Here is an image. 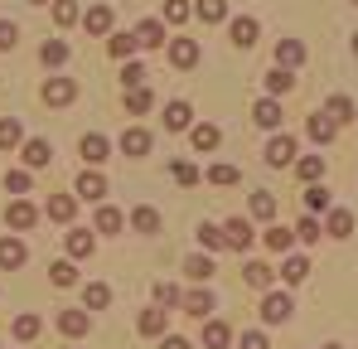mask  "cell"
<instances>
[{"label":"cell","instance_id":"cell-24","mask_svg":"<svg viewBox=\"0 0 358 349\" xmlns=\"http://www.w3.org/2000/svg\"><path fill=\"white\" fill-rule=\"evenodd\" d=\"M291 88H296L291 68H281V63H276V68L266 73V97H281V93H291Z\"/></svg>","mask_w":358,"mask_h":349},{"label":"cell","instance_id":"cell-43","mask_svg":"<svg viewBox=\"0 0 358 349\" xmlns=\"http://www.w3.org/2000/svg\"><path fill=\"white\" fill-rule=\"evenodd\" d=\"M5 189L20 199V194H29V189H34V179H29V170H10V174H5Z\"/></svg>","mask_w":358,"mask_h":349},{"label":"cell","instance_id":"cell-5","mask_svg":"<svg viewBox=\"0 0 358 349\" xmlns=\"http://www.w3.org/2000/svg\"><path fill=\"white\" fill-rule=\"evenodd\" d=\"M34 219H39V209H34V204H29V199H24V194H20V199H15V204H10V209H5V224H10V228H34Z\"/></svg>","mask_w":358,"mask_h":349},{"label":"cell","instance_id":"cell-2","mask_svg":"<svg viewBox=\"0 0 358 349\" xmlns=\"http://www.w3.org/2000/svg\"><path fill=\"white\" fill-rule=\"evenodd\" d=\"M266 165H271V170L296 165V136H271V146H266Z\"/></svg>","mask_w":358,"mask_h":349},{"label":"cell","instance_id":"cell-42","mask_svg":"<svg viewBox=\"0 0 358 349\" xmlns=\"http://www.w3.org/2000/svg\"><path fill=\"white\" fill-rule=\"evenodd\" d=\"M107 49H112V58H131L141 44H136V34H112V39H107Z\"/></svg>","mask_w":358,"mask_h":349},{"label":"cell","instance_id":"cell-44","mask_svg":"<svg viewBox=\"0 0 358 349\" xmlns=\"http://www.w3.org/2000/svg\"><path fill=\"white\" fill-rule=\"evenodd\" d=\"M281 277H286V282L296 287V282H305V277H310V262H305V257H286V267H281Z\"/></svg>","mask_w":358,"mask_h":349},{"label":"cell","instance_id":"cell-59","mask_svg":"<svg viewBox=\"0 0 358 349\" xmlns=\"http://www.w3.org/2000/svg\"><path fill=\"white\" fill-rule=\"evenodd\" d=\"M324 349H344V345H324Z\"/></svg>","mask_w":358,"mask_h":349},{"label":"cell","instance_id":"cell-36","mask_svg":"<svg viewBox=\"0 0 358 349\" xmlns=\"http://www.w3.org/2000/svg\"><path fill=\"white\" fill-rule=\"evenodd\" d=\"M39 58H44V68H63V63H68V44H63V39H49V44L39 49Z\"/></svg>","mask_w":358,"mask_h":349},{"label":"cell","instance_id":"cell-53","mask_svg":"<svg viewBox=\"0 0 358 349\" xmlns=\"http://www.w3.org/2000/svg\"><path fill=\"white\" fill-rule=\"evenodd\" d=\"M15 44H20V29H15L10 20H0V54H5V49H15Z\"/></svg>","mask_w":358,"mask_h":349},{"label":"cell","instance_id":"cell-18","mask_svg":"<svg viewBox=\"0 0 358 349\" xmlns=\"http://www.w3.org/2000/svg\"><path fill=\"white\" fill-rule=\"evenodd\" d=\"M83 306H87V310H107V306H112V287H107V282H87V287H83Z\"/></svg>","mask_w":358,"mask_h":349},{"label":"cell","instance_id":"cell-6","mask_svg":"<svg viewBox=\"0 0 358 349\" xmlns=\"http://www.w3.org/2000/svg\"><path fill=\"white\" fill-rule=\"evenodd\" d=\"M223 238H228V247H233V252H247L257 233H252V224H247V219H228V224H223Z\"/></svg>","mask_w":358,"mask_h":349},{"label":"cell","instance_id":"cell-56","mask_svg":"<svg viewBox=\"0 0 358 349\" xmlns=\"http://www.w3.org/2000/svg\"><path fill=\"white\" fill-rule=\"evenodd\" d=\"M242 349H266V335H262V330H247V335H242Z\"/></svg>","mask_w":358,"mask_h":349},{"label":"cell","instance_id":"cell-55","mask_svg":"<svg viewBox=\"0 0 358 349\" xmlns=\"http://www.w3.org/2000/svg\"><path fill=\"white\" fill-rule=\"evenodd\" d=\"M296 238H300V242H315V238H320V224H315V214H310V219H300Z\"/></svg>","mask_w":358,"mask_h":349},{"label":"cell","instance_id":"cell-11","mask_svg":"<svg viewBox=\"0 0 358 349\" xmlns=\"http://www.w3.org/2000/svg\"><path fill=\"white\" fill-rule=\"evenodd\" d=\"M59 330L68 335V340H78V335H87V330H92V315H87V310H63V315H59Z\"/></svg>","mask_w":358,"mask_h":349},{"label":"cell","instance_id":"cell-15","mask_svg":"<svg viewBox=\"0 0 358 349\" xmlns=\"http://www.w3.org/2000/svg\"><path fill=\"white\" fill-rule=\"evenodd\" d=\"M189 141H194V151H218L223 131H218L213 121H203V126H189Z\"/></svg>","mask_w":358,"mask_h":349},{"label":"cell","instance_id":"cell-41","mask_svg":"<svg viewBox=\"0 0 358 349\" xmlns=\"http://www.w3.org/2000/svg\"><path fill=\"white\" fill-rule=\"evenodd\" d=\"M54 20H59L63 29H68V25H78V20H83V10H78V0H54Z\"/></svg>","mask_w":358,"mask_h":349},{"label":"cell","instance_id":"cell-25","mask_svg":"<svg viewBox=\"0 0 358 349\" xmlns=\"http://www.w3.org/2000/svg\"><path fill=\"white\" fill-rule=\"evenodd\" d=\"M24 141V126H20V116H0V151H15Z\"/></svg>","mask_w":358,"mask_h":349},{"label":"cell","instance_id":"cell-7","mask_svg":"<svg viewBox=\"0 0 358 349\" xmlns=\"http://www.w3.org/2000/svg\"><path fill=\"white\" fill-rule=\"evenodd\" d=\"M78 151H83V160H87V165H102V160L112 156V141H107V136H97V131H87Z\"/></svg>","mask_w":358,"mask_h":349},{"label":"cell","instance_id":"cell-17","mask_svg":"<svg viewBox=\"0 0 358 349\" xmlns=\"http://www.w3.org/2000/svg\"><path fill=\"white\" fill-rule=\"evenodd\" d=\"M276 63L296 73L300 63H305V44H300V39H281V44H276Z\"/></svg>","mask_w":358,"mask_h":349},{"label":"cell","instance_id":"cell-14","mask_svg":"<svg viewBox=\"0 0 358 349\" xmlns=\"http://www.w3.org/2000/svg\"><path fill=\"white\" fill-rule=\"evenodd\" d=\"M83 29H87V34H112V5H92V10L83 15Z\"/></svg>","mask_w":358,"mask_h":349},{"label":"cell","instance_id":"cell-21","mask_svg":"<svg viewBox=\"0 0 358 349\" xmlns=\"http://www.w3.org/2000/svg\"><path fill=\"white\" fill-rule=\"evenodd\" d=\"M208 310H213V291H189L184 296V315H199V320H208Z\"/></svg>","mask_w":358,"mask_h":349},{"label":"cell","instance_id":"cell-51","mask_svg":"<svg viewBox=\"0 0 358 349\" xmlns=\"http://www.w3.org/2000/svg\"><path fill=\"white\" fill-rule=\"evenodd\" d=\"M242 174L233 170V165H213V170H208V184H238Z\"/></svg>","mask_w":358,"mask_h":349},{"label":"cell","instance_id":"cell-12","mask_svg":"<svg viewBox=\"0 0 358 349\" xmlns=\"http://www.w3.org/2000/svg\"><path fill=\"white\" fill-rule=\"evenodd\" d=\"M170 63L175 68H194L199 63V39H170Z\"/></svg>","mask_w":358,"mask_h":349},{"label":"cell","instance_id":"cell-30","mask_svg":"<svg viewBox=\"0 0 358 349\" xmlns=\"http://www.w3.org/2000/svg\"><path fill=\"white\" fill-rule=\"evenodd\" d=\"M296 174L305 179V184H320V179H324V156H305V160H296Z\"/></svg>","mask_w":358,"mask_h":349},{"label":"cell","instance_id":"cell-13","mask_svg":"<svg viewBox=\"0 0 358 349\" xmlns=\"http://www.w3.org/2000/svg\"><path fill=\"white\" fill-rule=\"evenodd\" d=\"M252 121L266 126V131H276V126H281V102H276V97H262V102L252 107Z\"/></svg>","mask_w":358,"mask_h":349},{"label":"cell","instance_id":"cell-22","mask_svg":"<svg viewBox=\"0 0 358 349\" xmlns=\"http://www.w3.org/2000/svg\"><path fill=\"white\" fill-rule=\"evenodd\" d=\"M165 126H170V131H189V126H194V107H189V102H170V107H165Z\"/></svg>","mask_w":358,"mask_h":349},{"label":"cell","instance_id":"cell-57","mask_svg":"<svg viewBox=\"0 0 358 349\" xmlns=\"http://www.w3.org/2000/svg\"><path fill=\"white\" fill-rule=\"evenodd\" d=\"M160 349H189V340L184 335H170V340H160Z\"/></svg>","mask_w":358,"mask_h":349},{"label":"cell","instance_id":"cell-46","mask_svg":"<svg viewBox=\"0 0 358 349\" xmlns=\"http://www.w3.org/2000/svg\"><path fill=\"white\" fill-rule=\"evenodd\" d=\"M49 277H54V287H73V282H78V267H73V262H54Z\"/></svg>","mask_w":358,"mask_h":349},{"label":"cell","instance_id":"cell-29","mask_svg":"<svg viewBox=\"0 0 358 349\" xmlns=\"http://www.w3.org/2000/svg\"><path fill=\"white\" fill-rule=\"evenodd\" d=\"M233 44H238V49H252V44H257V20H247V15L233 20Z\"/></svg>","mask_w":358,"mask_h":349},{"label":"cell","instance_id":"cell-52","mask_svg":"<svg viewBox=\"0 0 358 349\" xmlns=\"http://www.w3.org/2000/svg\"><path fill=\"white\" fill-rule=\"evenodd\" d=\"M121 83H126V88H141V83H145V68H141V63H126V68H121Z\"/></svg>","mask_w":358,"mask_h":349},{"label":"cell","instance_id":"cell-28","mask_svg":"<svg viewBox=\"0 0 358 349\" xmlns=\"http://www.w3.org/2000/svg\"><path fill=\"white\" fill-rule=\"evenodd\" d=\"M184 277H189V282H208V277H213V257L194 252V257L184 262Z\"/></svg>","mask_w":358,"mask_h":349},{"label":"cell","instance_id":"cell-31","mask_svg":"<svg viewBox=\"0 0 358 349\" xmlns=\"http://www.w3.org/2000/svg\"><path fill=\"white\" fill-rule=\"evenodd\" d=\"M199 247H203V252L213 257V252H223V247H228V238H223V228H213V224H203V228H199Z\"/></svg>","mask_w":358,"mask_h":349},{"label":"cell","instance_id":"cell-40","mask_svg":"<svg viewBox=\"0 0 358 349\" xmlns=\"http://www.w3.org/2000/svg\"><path fill=\"white\" fill-rule=\"evenodd\" d=\"M68 252H73V257H92V233L73 228V233H68Z\"/></svg>","mask_w":358,"mask_h":349},{"label":"cell","instance_id":"cell-35","mask_svg":"<svg viewBox=\"0 0 358 349\" xmlns=\"http://www.w3.org/2000/svg\"><path fill=\"white\" fill-rule=\"evenodd\" d=\"M131 228H136V233H155V228H160V214H155L150 204H141V209L131 214Z\"/></svg>","mask_w":358,"mask_h":349},{"label":"cell","instance_id":"cell-23","mask_svg":"<svg viewBox=\"0 0 358 349\" xmlns=\"http://www.w3.org/2000/svg\"><path fill=\"white\" fill-rule=\"evenodd\" d=\"M228 340H233V330L223 320H203V349H228Z\"/></svg>","mask_w":358,"mask_h":349},{"label":"cell","instance_id":"cell-16","mask_svg":"<svg viewBox=\"0 0 358 349\" xmlns=\"http://www.w3.org/2000/svg\"><path fill=\"white\" fill-rule=\"evenodd\" d=\"M78 194H83V199H107V179H102V170H83L78 174Z\"/></svg>","mask_w":358,"mask_h":349},{"label":"cell","instance_id":"cell-26","mask_svg":"<svg viewBox=\"0 0 358 349\" xmlns=\"http://www.w3.org/2000/svg\"><path fill=\"white\" fill-rule=\"evenodd\" d=\"M305 131H310V141H320V146H329L339 126H334V121H329L324 112H315V116H310V126H305Z\"/></svg>","mask_w":358,"mask_h":349},{"label":"cell","instance_id":"cell-37","mask_svg":"<svg viewBox=\"0 0 358 349\" xmlns=\"http://www.w3.org/2000/svg\"><path fill=\"white\" fill-rule=\"evenodd\" d=\"M354 233V214L349 209H329V238H349Z\"/></svg>","mask_w":358,"mask_h":349},{"label":"cell","instance_id":"cell-27","mask_svg":"<svg viewBox=\"0 0 358 349\" xmlns=\"http://www.w3.org/2000/svg\"><path fill=\"white\" fill-rule=\"evenodd\" d=\"M73 209H78V204H73L68 194H49V204H44V214H49L54 224H68V219H73Z\"/></svg>","mask_w":358,"mask_h":349},{"label":"cell","instance_id":"cell-50","mask_svg":"<svg viewBox=\"0 0 358 349\" xmlns=\"http://www.w3.org/2000/svg\"><path fill=\"white\" fill-rule=\"evenodd\" d=\"M155 301H160V306H184V296H179L175 282H160V287H155Z\"/></svg>","mask_w":358,"mask_h":349},{"label":"cell","instance_id":"cell-58","mask_svg":"<svg viewBox=\"0 0 358 349\" xmlns=\"http://www.w3.org/2000/svg\"><path fill=\"white\" fill-rule=\"evenodd\" d=\"M29 5H49V0H29Z\"/></svg>","mask_w":358,"mask_h":349},{"label":"cell","instance_id":"cell-10","mask_svg":"<svg viewBox=\"0 0 358 349\" xmlns=\"http://www.w3.org/2000/svg\"><path fill=\"white\" fill-rule=\"evenodd\" d=\"M136 44L141 49H160L165 44V20H141L136 25Z\"/></svg>","mask_w":358,"mask_h":349},{"label":"cell","instance_id":"cell-20","mask_svg":"<svg viewBox=\"0 0 358 349\" xmlns=\"http://www.w3.org/2000/svg\"><path fill=\"white\" fill-rule=\"evenodd\" d=\"M194 15L203 25H223L228 20V0H194Z\"/></svg>","mask_w":358,"mask_h":349},{"label":"cell","instance_id":"cell-38","mask_svg":"<svg viewBox=\"0 0 358 349\" xmlns=\"http://www.w3.org/2000/svg\"><path fill=\"white\" fill-rule=\"evenodd\" d=\"M126 107H131V112H150V107H155L150 88H145V83H141V88H126Z\"/></svg>","mask_w":358,"mask_h":349},{"label":"cell","instance_id":"cell-8","mask_svg":"<svg viewBox=\"0 0 358 349\" xmlns=\"http://www.w3.org/2000/svg\"><path fill=\"white\" fill-rule=\"evenodd\" d=\"M24 257H29V252H24L20 238H0V272H20Z\"/></svg>","mask_w":358,"mask_h":349},{"label":"cell","instance_id":"cell-33","mask_svg":"<svg viewBox=\"0 0 358 349\" xmlns=\"http://www.w3.org/2000/svg\"><path fill=\"white\" fill-rule=\"evenodd\" d=\"M324 116L334 121V126H344V121H354V102L339 93V97H329V107H324Z\"/></svg>","mask_w":358,"mask_h":349},{"label":"cell","instance_id":"cell-45","mask_svg":"<svg viewBox=\"0 0 358 349\" xmlns=\"http://www.w3.org/2000/svg\"><path fill=\"white\" fill-rule=\"evenodd\" d=\"M305 209H310V214L329 209V189H324V184H310V189H305Z\"/></svg>","mask_w":358,"mask_h":349},{"label":"cell","instance_id":"cell-39","mask_svg":"<svg viewBox=\"0 0 358 349\" xmlns=\"http://www.w3.org/2000/svg\"><path fill=\"white\" fill-rule=\"evenodd\" d=\"M252 219H276V194L257 189V194H252Z\"/></svg>","mask_w":358,"mask_h":349},{"label":"cell","instance_id":"cell-4","mask_svg":"<svg viewBox=\"0 0 358 349\" xmlns=\"http://www.w3.org/2000/svg\"><path fill=\"white\" fill-rule=\"evenodd\" d=\"M145 151H150V131H145V126H126V131H121V156L141 160Z\"/></svg>","mask_w":358,"mask_h":349},{"label":"cell","instance_id":"cell-49","mask_svg":"<svg viewBox=\"0 0 358 349\" xmlns=\"http://www.w3.org/2000/svg\"><path fill=\"white\" fill-rule=\"evenodd\" d=\"M126 219H121L117 209H97V233H117Z\"/></svg>","mask_w":358,"mask_h":349},{"label":"cell","instance_id":"cell-54","mask_svg":"<svg viewBox=\"0 0 358 349\" xmlns=\"http://www.w3.org/2000/svg\"><path fill=\"white\" fill-rule=\"evenodd\" d=\"M179 179V184H199V170H194V165H189V160H175V170H170Z\"/></svg>","mask_w":358,"mask_h":349},{"label":"cell","instance_id":"cell-1","mask_svg":"<svg viewBox=\"0 0 358 349\" xmlns=\"http://www.w3.org/2000/svg\"><path fill=\"white\" fill-rule=\"evenodd\" d=\"M291 310H296V301H291L286 291H266V296H262V320H266V325H286Z\"/></svg>","mask_w":358,"mask_h":349},{"label":"cell","instance_id":"cell-48","mask_svg":"<svg viewBox=\"0 0 358 349\" xmlns=\"http://www.w3.org/2000/svg\"><path fill=\"white\" fill-rule=\"evenodd\" d=\"M39 335V315H15V340H34Z\"/></svg>","mask_w":358,"mask_h":349},{"label":"cell","instance_id":"cell-19","mask_svg":"<svg viewBox=\"0 0 358 349\" xmlns=\"http://www.w3.org/2000/svg\"><path fill=\"white\" fill-rule=\"evenodd\" d=\"M49 160H54L49 141H39V136H34V141H24V165H29V170H44Z\"/></svg>","mask_w":358,"mask_h":349},{"label":"cell","instance_id":"cell-34","mask_svg":"<svg viewBox=\"0 0 358 349\" xmlns=\"http://www.w3.org/2000/svg\"><path fill=\"white\" fill-rule=\"evenodd\" d=\"M165 325H170V310H145L141 315V335H150V340L165 335Z\"/></svg>","mask_w":358,"mask_h":349},{"label":"cell","instance_id":"cell-60","mask_svg":"<svg viewBox=\"0 0 358 349\" xmlns=\"http://www.w3.org/2000/svg\"><path fill=\"white\" fill-rule=\"evenodd\" d=\"M354 54H358V34H354Z\"/></svg>","mask_w":358,"mask_h":349},{"label":"cell","instance_id":"cell-32","mask_svg":"<svg viewBox=\"0 0 358 349\" xmlns=\"http://www.w3.org/2000/svg\"><path fill=\"white\" fill-rule=\"evenodd\" d=\"M262 242H266L271 252H291V247H296V233H291V228H281V224H276V228H266V238H262Z\"/></svg>","mask_w":358,"mask_h":349},{"label":"cell","instance_id":"cell-47","mask_svg":"<svg viewBox=\"0 0 358 349\" xmlns=\"http://www.w3.org/2000/svg\"><path fill=\"white\" fill-rule=\"evenodd\" d=\"M194 15V5H184V0H165V25H184Z\"/></svg>","mask_w":358,"mask_h":349},{"label":"cell","instance_id":"cell-3","mask_svg":"<svg viewBox=\"0 0 358 349\" xmlns=\"http://www.w3.org/2000/svg\"><path fill=\"white\" fill-rule=\"evenodd\" d=\"M39 97H44V102H49V107H68V102H73V97H78V88H73V78H49V83H44V93H39Z\"/></svg>","mask_w":358,"mask_h":349},{"label":"cell","instance_id":"cell-9","mask_svg":"<svg viewBox=\"0 0 358 349\" xmlns=\"http://www.w3.org/2000/svg\"><path fill=\"white\" fill-rule=\"evenodd\" d=\"M242 282L252 291H271V282H276V267H266V262H247L242 267Z\"/></svg>","mask_w":358,"mask_h":349}]
</instances>
